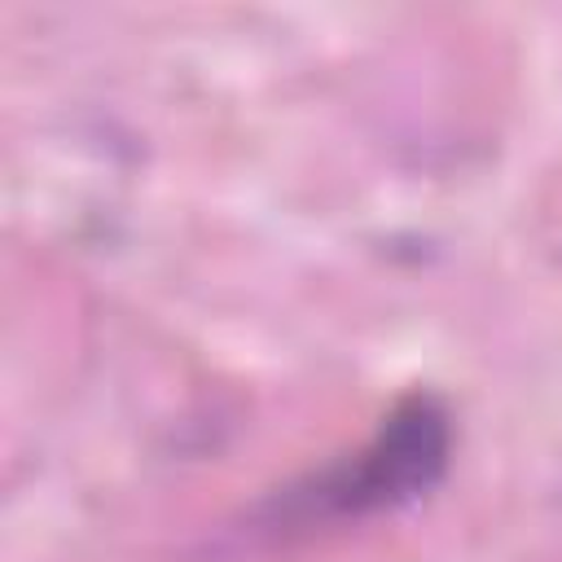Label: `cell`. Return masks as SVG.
Segmentation results:
<instances>
[{
	"mask_svg": "<svg viewBox=\"0 0 562 562\" xmlns=\"http://www.w3.org/2000/svg\"><path fill=\"white\" fill-rule=\"evenodd\" d=\"M452 457V417L439 395L413 391L404 395L369 439V448L338 465L316 496L338 514H364V509H391L422 492H430Z\"/></svg>",
	"mask_w": 562,
	"mask_h": 562,
	"instance_id": "6da1fadb",
	"label": "cell"
}]
</instances>
